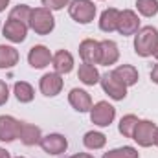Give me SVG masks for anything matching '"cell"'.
<instances>
[{
    "label": "cell",
    "mask_w": 158,
    "mask_h": 158,
    "mask_svg": "<svg viewBox=\"0 0 158 158\" xmlns=\"http://www.w3.org/2000/svg\"><path fill=\"white\" fill-rule=\"evenodd\" d=\"M99 83H101V88L105 90V94H109V98L116 99V101H121L125 99L127 96V86L123 83H119L118 79L114 77L112 72H107L99 77Z\"/></svg>",
    "instance_id": "obj_7"
},
{
    "label": "cell",
    "mask_w": 158,
    "mask_h": 158,
    "mask_svg": "<svg viewBox=\"0 0 158 158\" xmlns=\"http://www.w3.org/2000/svg\"><path fill=\"white\" fill-rule=\"evenodd\" d=\"M7 99H9V88H7L6 81H2V79H0V107H2V105H6V103H7Z\"/></svg>",
    "instance_id": "obj_29"
},
{
    "label": "cell",
    "mask_w": 158,
    "mask_h": 158,
    "mask_svg": "<svg viewBox=\"0 0 158 158\" xmlns=\"http://www.w3.org/2000/svg\"><path fill=\"white\" fill-rule=\"evenodd\" d=\"M30 17H31V7L26 6V4H19L15 6L11 11H9V19L11 20H19V22H24L30 26Z\"/></svg>",
    "instance_id": "obj_25"
},
{
    "label": "cell",
    "mask_w": 158,
    "mask_h": 158,
    "mask_svg": "<svg viewBox=\"0 0 158 158\" xmlns=\"http://www.w3.org/2000/svg\"><path fill=\"white\" fill-rule=\"evenodd\" d=\"M52 53H50V50L46 48V46H42V44H37V46H33L31 50H30V53H28V63H30V66L31 68H46L50 63H52Z\"/></svg>",
    "instance_id": "obj_13"
},
{
    "label": "cell",
    "mask_w": 158,
    "mask_h": 158,
    "mask_svg": "<svg viewBox=\"0 0 158 158\" xmlns=\"http://www.w3.org/2000/svg\"><path fill=\"white\" fill-rule=\"evenodd\" d=\"M118 17H119V9L116 7H109L101 13L99 17V30L105 31V33H112L116 31V26H118Z\"/></svg>",
    "instance_id": "obj_19"
},
{
    "label": "cell",
    "mask_w": 158,
    "mask_h": 158,
    "mask_svg": "<svg viewBox=\"0 0 158 158\" xmlns=\"http://www.w3.org/2000/svg\"><path fill=\"white\" fill-rule=\"evenodd\" d=\"M136 9L143 17H155L158 13V0H136Z\"/></svg>",
    "instance_id": "obj_26"
},
{
    "label": "cell",
    "mask_w": 158,
    "mask_h": 158,
    "mask_svg": "<svg viewBox=\"0 0 158 158\" xmlns=\"http://www.w3.org/2000/svg\"><path fill=\"white\" fill-rule=\"evenodd\" d=\"M156 123H153L151 119H140L134 127L132 132V140L140 145V147H151L155 143V134H156Z\"/></svg>",
    "instance_id": "obj_4"
},
{
    "label": "cell",
    "mask_w": 158,
    "mask_h": 158,
    "mask_svg": "<svg viewBox=\"0 0 158 158\" xmlns=\"http://www.w3.org/2000/svg\"><path fill=\"white\" fill-rule=\"evenodd\" d=\"M140 30V19L138 15L132 11V9H123L119 11L118 17V26H116V31L123 37H129V35H136V31Z\"/></svg>",
    "instance_id": "obj_6"
},
{
    "label": "cell",
    "mask_w": 158,
    "mask_h": 158,
    "mask_svg": "<svg viewBox=\"0 0 158 158\" xmlns=\"http://www.w3.org/2000/svg\"><path fill=\"white\" fill-rule=\"evenodd\" d=\"M68 13L77 24H90L96 17V6L92 0H72L68 4Z\"/></svg>",
    "instance_id": "obj_3"
},
{
    "label": "cell",
    "mask_w": 158,
    "mask_h": 158,
    "mask_svg": "<svg viewBox=\"0 0 158 158\" xmlns=\"http://www.w3.org/2000/svg\"><path fill=\"white\" fill-rule=\"evenodd\" d=\"M68 103L74 107V110L77 112H90L92 109V98L86 90L83 88H72L68 94Z\"/></svg>",
    "instance_id": "obj_14"
},
{
    "label": "cell",
    "mask_w": 158,
    "mask_h": 158,
    "mask_svg": "<svg viewBox=\"0 0 158 158\" xmlns=\"http://www.w3.org/2000/svg\"><path fill=\"white\" fill-rule=\"evenodd\" d=\"M83 143L86 149H92V151H98V149H103L105 143H107V136L99 131H88L85 136H83Z\"/></svg>",
    "instance_id": "obj_23"
},
{
    "label": "cell",
    "mask_w": 158,
    "mask_h": 158,
    "mask_svg": "<svg viewBox=\"0 0 158 158\" xmlns=\"http://www.w3.org/2000/svg\"><path fill=\"white\" fill-rule=\"evenodd\" d=\"M17 158H26V156H17Z\"/></svg>",
    "instance_id": "obj_36"
},
{
    "label": "cell",
    "mask_w": 158,
    "mask_h": 158,
    "mask_svg": "<svg viewBox=\"0 0 158 158\" xmlns=\"http://www.w3.org/2000/svg\"><path fill=\"white\" fill-rule=\"evenodd\" d=\"M103 158H140V155L134 147L125 145V147H118V149H112V151L105 153Z\"/></svg>",
    "instance_id": "obj_27"
},
{
    "label": "cell",
    "mask_w": 158,
    "mask_h": 158,
    "mask_svg": "<svg viewBox=\"0 0 158 158\" xmlns=\"http://www.w3.org/2000/svg\"><path fill=\"white\" fill-rule=\"evenodd\" d=\"M7 4H9V0H0V13L7 7Z\"/></svg>",
    "instance_id": "obj_33"
},
{
    "label": "cell",
    "mask_w": 158,
    "mask_h": 158,
    "mask_svg": "<svg viewBox=\"0 0 158 158\" xmlns=\"http://www.w3.org/2000/svg\"><path fill=\"white\" fill-rule=\"evenodd\" d=\"M20 132V121L15 119L13 116H0V142H13L19 138Z\"/></svg>",
    "instance_id": "obj_12"
},
{
    "label": "cell",
    "mask_w": 158,
    "mask_h": 158,
    "mask_svg": "<svg viewBox=\"0 0 158 158\" xmlns=\"http://www.w3.org/2000/svg\"><path fill=\"white\" fill-rule=\"evenodd\" d=\"M68 4H70V0H42V6L50 11H59Z\"/></svg>",
    "instance_id": "obj_28"
},
{
    "label": "cell",
    "mask_w": 158,
    "mask_h": 158,
    "mask_svg": "<svg viewBox=\"0 0 158 158\" xmlns=\"http://www.w3.org/2000/svg\"><path fill=\"white\" fill-rule=\"evenodd\" d=\"M19 138L24 145L31 147V145H37L42 140V132L37 125H31V123H22L20 121V132H19Z\"/></svg>",
    "instance_id": "obj_15"
},
{
    "label": "cell",
    "mask_w": 158,
    "mask_h": 158,
    "mask_svg": "<svg viewBox=\"0 0 158 158\" xmlns=\"http://www.w3.org/2000/svg\"><path fill=\"white\" fill-rule=\"evenodd\" d=\"M0 158H11L9 151H6V149H2V147H0Z\"/></svg>",
    "instance_id": "obj_32"
},
{
    "label": "cell",
    "mask_w": 158,
    "mask_h": 158,
    "mask_svg": "<svg viewBox=\"0 0 158 158\" xmlns=\"http://www.w3.org/2000/svg\"><path fill=\"white\" fill-rule=\"evenodd\" d=\"M28 28L30 26L24 24V22L7 19L6 24H4V28H2V33H4L6 39L11 40V42H24L26 40V35H28Z\"/></svg>",
    "instance_id": "obj_9"
},
{
    "label": "cell",
    "mask_w": 158,
    "mask_h": 158,
    "mask_svg": "<svg viewBox=\"0 0 158 158\" xmlns=\"http://www.w3.org/2000/svg\"><path fill=\"white\" fill-rule=\"evenodd\" d=\"M13 94H15L17 101H20V103H30L35 98L33 86L30 83H26V81H17L15 86H13Z\"/></svg>",
    "instance_id": "obj_22"
},
{
    "label": "cell",
    "mask_w": 158,
    "mask_h": 158,
    "mask_svg": "<svg viewBox=\"0 0 158 158\" xmlns=\"http://www.w3.org/2000/svg\"><path fill=\"white\" fill-rule=\"evenodd\" d=\"M79 55H81L83 63H86V64H99V57H101L99 42L94 39H85L79 44Z\"/></svg>",
    "instance_id": "obj_11"
},
{
    "label": "cell",
    "mask_w": 158,
    "mask_h": 158,
    "mask_svg": "<svg viewBox=\"0 0 158 158\" xmlns=\"http://www.w3.org/2000/svg\"><path fill=\"white\" fill-rule=\"evenodd\" d=\"M112 74H114V77L118 79L119 83H123L125 86H132V85H136L138 79H140L138 70H136L132 64H121L116 70H112Z\"/></svg>",
    "instance_id": "obj_18"
},
{
    "label": "cell",
    "mask_w": 158,
    "mask_h": 158,
    "mask_svg": "<svg viewBox=\"0 0 158 158\" xmlns=\"http://www.w3.org/2000/svg\"><path fill=\"white\" fill-rule=\"evenodd\" d=\"M77 77L79 81L83 83V85H86V86H94L96 83H99V72H98V68L94 66V64H86V63H83L81 66H79L77 70Z\"/></svg>",
    "instance_id": "obj_20"
},
{
    "label": "cell",
    "mask_w": 158,
    "mask_h": 158,
    "mask_svg": "<svg viewBox=\"0 0 158 158\" xmlns=\"http://www.w3.org/2000/svg\"><path fill=\"white\" fill-rule=\"evenodd\" d=\"M19 63V52L13 46L0 44V68H13Z\"/></svg>",
    "instance_id": "obj_21"
},
{
    "label": "cell",
    "mask_w": 158,
    "mask_h": 158,
    "mask_svg": "<svg viewBox=\"0 0 158 158\" xmlns=\"http://www.w3.org/2000/svg\"><path fill=\"white\" fill-rule=\"evenodd\" d=\"M116 118V109L109 101H98L90 109V119L98 127H109Z\"/></svg>",
    "instance_id": "obj_5"
},
{
    "label": "cell",
    "mask_w": 158,
    "mask_h": 158,
    "mask_svg": "<svg viewBox=\"0 0 158 158\" xmlns=\"http://www.w3.org/2000/svg\"><path fill=\"white\" fill-rule=\"evenodd\" d=\"M70 158H94L92 155H88V153H77V155H74V156Z\"/></svg>",
    "instance_id": "obj_31"
},
{
    "label": "cell",
    "mask_w": 158,
    "mask_h": 158,
    "mask_svg": "<svg viewBox=\"0 0 158 158\" xmlns=\"http://www.w3.org/2000/svg\"><path fill=\"white\" fill-rule=\"evenodd\" d=\"M155 145L158 147V129H156V134H155Z\"/></svg>",
    "instance_id": "obj_34"
},
{
    "label": "cell",
    "mask_w": 158,
    "mask_h": 158,
    "mask_svg": "<svg viewBox=\"0 0 158 158\" xmlns=\"http://www.w3.org/2000/svg\"><path fill=\"white\" fill-rule=\"evenodd\" d=\"M153 55H155V59L158 61V46H156V50H155V53H153Z\"/></svg>",
    "instance_id": "obj_35"
},
{
    "label": "cell",
    "mask_w": 158,
    "mask_h": 158,
    "mask_svg": "<svg viewBox=\"0 0 158 158\" xmlns=\"http://www.w3.org/2000/svg\"><path fill=\"white\" fill-rule=\"evenodd\" d=\"M151 81L158 85V64H155V68L151 70Z\"/></svg>",
    "instance_id": "obj_30"
},
{
    "label": "cell",
    "mask_w": 158,
    "mask_h": 158,
    "mask_svg": "<svg viewBox=\"0 0 158 158\" xmlns=\"http://www.w3.org/2000/svg\"><path fill=\"white\" fill-rule=\"evenodd\" d=\"M138 121H140V119L136 118L134 114H127V116H123V118L119 119V125H118L119 134L125 136V138H132V132H134V127H136Z\"/></svg>",
    "instance_id": "obj_24"
},
{
    "label": "cell",
    "mask_w": 158,
    "mask_h": 158,
    "mask_svg": "<svg viewBox=\"0 0 158 158\" xmlns=\"http://www.w3.org/2000/svg\"><path fill=\"white\" fill-rule=\"evenodd\" d=\"M39 88L46 98L57 96V94L63 90V77H61V74H57V72L44 74L39 81Z\"/></svg>",
    "instance_id": "obj_10"
},
{
    "label": "cell",
    "mask_w": 158,
    "mask_h": 158,
    "mask_svg": "<svg viewBox=\"0 0 158 158\" xmlns=\"http://www.w3.org/2000/svg\"><path fill=\"white\" fill-rule=\"evenodd\" d=\"M158 46V30L153 26H143L134 35V52L140 57H149Z\"/></svg>",
    "instance_id": "obj_1"
},
{
    "label": "cell",
    "mask_w": 158,
    "mask_h": 158,
    "mask_svg": "<svg viewBox=\"0 0 158 158\" xmlns=\"http://www.w3.org/2000/svg\"><path fill=\"white\" fill-rule=\"evenodd\" d=\"M30 28L37 35H48V33H52L53 28H55V19H53L52 11L46 9V7H35V9H31Z\"/></svg>",
    "instance_id": "obj_2"
},
{
    "label": "cell",
    "mask_w": 158,
    "mask_h": 158,
    "mask_svg": "<svg viewBox=\"0 0 158 158\" xmlns=\"http://www.w3.org/2000/svg\"><path fill=\"white\" fill-rule=\"evenodd\" d=\"M39 145L42 147V151H44V153L57 156V155H63V153L68 149V140H66L63 134L53 132V134L42 136V140H40Z\"/></svg>",
    "instance_id": "obj_8"
},
{
    "label": "cell",
    "mask_w": 158,
    "mask_h": 158,
    "mask_svg": "<svg viewBox=\"0 0 158 158\" xmlns=\"http://www.w3.org/2000/svg\"><path fill=\"white\" fill-rule=\"evenodd\" d=\"M52 64H53V68H55L57 74L64 76V74H70V72H72V68H74V57H72L70 52L59 50V52L52 57Z\"/></svg>",
    "instance_id": "obj_16"
},
{
    "label": "cell",
    "mask_w": 158,
    "mask_h": 158,
    "mask_svg": "<svg viewBox=\"0 0 158 158\" xmlns=\"http://www.w3.org/2000/svg\"><path fill=\"white\" fill-rule=\"evenodd\" d=\"M101 46V57H99V64L103 66H109V64H114L118 63L119 59V50H118V44L114 40H101L99 42Z\"/></svg>",
    "instance_id": "obj_17"
}]
</instances>
